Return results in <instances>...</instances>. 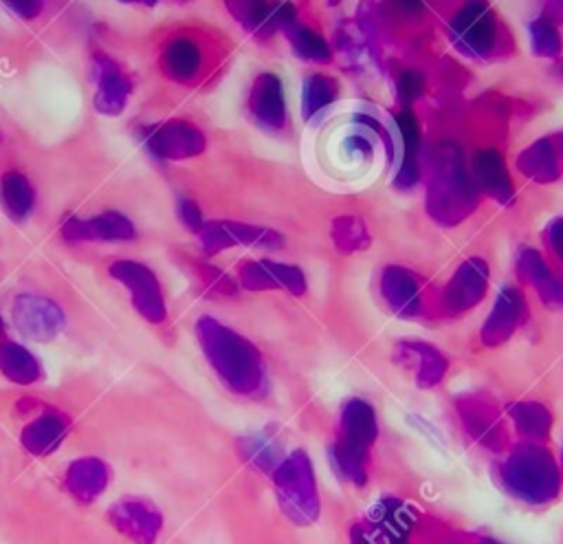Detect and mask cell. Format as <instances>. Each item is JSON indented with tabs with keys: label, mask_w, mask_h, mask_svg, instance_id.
I'll return each instance as SVG.
<instances>
[{
	"label": "cell",
	"mask_w": 563,
	"mask_h": 544,
	"mask_svg": "<svg viewBox=\"0 0 563 544\" xmlns=\"http://www.w3.org/2000/svg\"><path fill=\"white\" fill-rule=\"evenodd\" d=\"M194 333L202 355L229 392L240 396H260L266 390L262 352L244 335L211 315H200Z\"/></svg>",
	"instance_id": "obj_1"
},
{
	"label": "cell",
	"mask_w": 563,
	"mask_h": 544,
	"mask_svg": "<svg viewBox=\"0 0 563 544\" xmlns=\"http://www.w3.org/2000/svg\"><path fill=\"white\" fill-rule=\"evenodd\" d=\"M273 487L282 513L297 526H308L319 518V491L312 460L303 449L290 451L273 471Z\"/></svg>",
	"instance_id": "obj_2"
},
{
	"label": "cell",
	"mask_w": 563,
	"mask_h": 544,
	"mask_svg": "<svg viewBox=\"0 0 563 544\" xmlns=\"http://www.w3.org/2000/svg\"><path fill=\"white\" fill-rule=\"evenodd\" d=\"M108 273L121 282L130 295L134 311L150 324H161L167 317L165 295L158 278L150 266L136 260H114Z\"/></svg>",
	"instance_id": "obj_3"
},
{
	"label": "cell",
	"mask_w": 563,
	"mask_h": 544,
	"mask_svg": "<svg viewBox=\"0 0 563 544\" xmlns=\"http://www.w3.org/2000/svg\"><path fill=\"white\" fill-rule=\"evenodd\" d=\"M145 150L158 161H185L198 156L207 148L205 132L187 119H167L147 126L141 134Z\"/></svg>",
	"instance_id": "obj_4"
},
{
	"label": "cell",
	"mask_w": 563,
	"mask_h": 544,
	"mask_svg": "<svg viewBox=\"0 0 563 544\" xmlns=\"http://www.w3.org/2000/svg\"><path fill=\"white\" fill-rule=\"evenodd\" d=\"M506 476H508V487L517 496L530 502L550 500L559 487V478L550 456L532 447L515 454L508 460Z\"/></svg>",
	"instance_id": "obj_5"
},
{
	"label": "cell",
	"mask_w": 563,
	"mask_h": 544,
	"mask_svg": "<svg viewBox=\"0 0 563 544\" xmlns=\"http://www.w3.org/2000/svg\"><path fill=\"white\" fill-rule=\"evenodd\" d=\"M11 319L18 333L31 341H53L66 324L64 311L51 297L20 293L11 306Z\"/></svg>",
	"instance_id": "obj_6"
},
{
	"label": "cell",
	"mask_w": 563,
	"mask_h": 544,
	"mask_svg": "<svg viewBox=\"0 0 563 544\" xmlns=\"http://www.w3.org/2000/svg\"><path fill=\"white\" fill-rule=\"evenodd\" d=\"M108 522L134 544H154L163 529V513L154 502L128 496L108 507Z\"/></svg>",
	"instance_id": "obj_7"
},
{
	"label": "cell",
	"mask_w": 563,
	"mask_h": 544,
	"mask_svg": "<svg viewBox=\"0 0 563 544\" xmlns=\"http://www.w3.org/2000/svg\"><path fill=\"white\" fill-rule=\"evenodd\" d=\"M95 95L92 106L99 115L117 117L125 110L128 97L132 93V81L125 70L106 53H95Z\"/></svg>",
	"instance_id": "obj_8"
},
{
	"label": "cell",
	"mask_w": 563,
	"mask_h": 544,
	"mask_svg": "<svg viewBox=\"0 0 563 544\" xmlns=\"http://www.w3.org/2000/svg\"><path fill=\"white\" fill-rule=\"evenodd\" d=\"M62 236L70 242H125L136 236V229L121 211H103L90 218H66Z\"/></svg>",
	"instance_id": "obj_9"
},
{
	"label": "cell",
	"mask_w": 563,
	"mask_h": 544,
	"mask_svg": "<svg viewBox=\"0 0 563 544\" xmlns=\"http://www.w3.org/2000/svg\"><path fill=\"white\" fill-rule=\"evenodd\" d=\"M249 112L251 119L268 132H279L286 126L284 86L275 73H260L253 79L249 93Z\"/></svg>",
	"instance_id": "obj_10"
},
{
	"label": "cell",
	"mask_w": 563,
	"mask_h": 544,
	"mask_svg": "<svg viewBox=\"0 0 563 544\" xmlns=\"http://www.w3.org/2000/svg\"><path fill=\"white\" fill-rule=\"evenodd\" d=\"M229 13L255 37H268L277 29H288L295 24V7L286 2H227Z\"/></svg>",
	"instance_id": "obj_11"
},
{
	"label": "cell",
	"mask_w": 563,
	"mask_h": 544,
	"mask_svg": "<svg viewBox=\"0 0 563 544\" xmlns=\"http://www.w3.org/2000/svg\"><path fill=\"white\" fill-rule=\"evenodd\" d=\"M108 482L110 469L97 456H84L73 460L64 474V489L79 504L95 502L106 491Z\"/></svg>",
	"instance_id": "obj_12"
},
{
	"label": "cell",
	"mask_w": 563,
	"mask_h": 544,
	"mask_svg": "<svg viewBox=\"0 0 563 544\" xmlns=\"http://www.w3.org/2000/svg\"><path fill=\"white\" fill-rule=\"evenodd\" d=\"M70 429V418L59 410H42L31 423L20 432L22 447L33 456L53 454Z\"/></svg>",
	"instance_id": "obj_13"
},
{
	"label": "cell",
	"mask_w": 563,
	"mask_h": 544,
	"mask_svg": "<svg viewBox=\"0 0 563 544\" xmlns=\"http://www.w3.org/2000/svg\"><path fill=\"white\" fill-rule=\"evenodd\" d=\"M202 66H205V57L196 40L187 35H176L165 42L161 51V68L167 77L189 84L200 77Z\"/></svg>",
	"instance_id": "obj_14"
},
{
	"label": "cell",
	"mask_w": 563,
	"mask_h": 544,
	"mask_svg": "<svg viewBox=\"0 0 563 544\" xmlns=\"http://www.w3.org/2000/svg\"><path fill=\"white\" fill-rule=\"evenodd\" d=\"M376 416L369 403L361 399H350L341 410V436L339 440L354 445L358 449H365L376 438Z\"/></svg>",
	"instance_id": "obj_15"
},
{
	"label": "cell",
	"mask_w": 563,
	"mask_h": 544,
	"mask_svg": "<svg viewBox=\"0 0 563 544\" xmlns=\"http://www.w3.org/2000/svg\"><path fill=\"white\" fill-rule=\"evenodd\" d=\"M0 372L18 385H31L42 377V366L26 346L7 339L0 341Z\"/></svg>",
	"instance_id": "obj_16"
},
{
	"label": "cell",
	"mask_w": 563,
	"mask_h": 544,
	"mask_svg": "<svg viewBox=\"0 0 563 544\" xmlns=\"http://www.w3.org/2000/svg\"><path fill=\"white\" fill-rule=\"evenodd\" d=\"M35 205V189L20 172H7L0 178V207L11 220H24Z\"/></svg>",
	"instance_id": "obj_17"
},
{
	"label": "cell",
	"mask_w": 563,
	"mask_h": 544,
	"mask_svg": "<svg viewBox=\"0 0 563 544\" xmlns=\"http://www.w3.org/2000/svg\"><path fill=\"white\" fill-rule=\"evenodd\" d=\"M288 44L295 51V55L303 62H314V64H328L332 59V51L328 42L312 29L295 22L286 31Z\"/></svg>",
	"instance_id": "obj_18"
},
{
	"label": "cell",
	"mask_w": 563,
	"mask_h": 544,
	"mask_svg": "<svg viewBox=\"0 0 563 544\" xmlns=\"http://www.w3.org/2000/svg\"><path fill=\"white\" fill-rule=\"evenodd\" d=\"M238 447H240V454L244 456V460L260 471L273 474L279 467V463L284 460L279 445L271 434L244 436L238 440Z\"/></svg>",
	"instance_id": "obj_19"
},
{
	"label": "cell",
	"mask_w": 563,
	"mask_h": 544,
	"mask_svg": "<svg viewBox=\"0 0 563 544\" xmlns=\"http://www.w3.org/2000/svg\"><path fill=\"white\" fill-rule=\"evenodd\" d=\"M336 90H339V86L332 77L321 75V73L308 75L301 84V115H303V119H312L323 108H328L334 101Z\"/></svg>",
	"instance_id": "obj_20"
},
{
	"label": "cell",
	"mask_w": 563,
	"mask_h": 544,
	"mask_svg": "<svg viewBox=\"0 0 563 544\" xmlns=\"http://www.w3.org/2000/svg\"><path fill=\"white\" fill-rule=\"evenodd\" d=\"M365 458L367 451L358 449L354 445H347L343 440H336L330 447V460H332V469L347 482H354L358 487L365 485Z\"/></svg>",
	"instance_id": "obj_21"
},
{
	"label": "cell",
	"mask_w": 563,
	"mask_h": 544,
	"mask_svg": "<svg viewBox=\"0 0 563 544\" xmlns=\"http://www.w3.org/2000/svg\"><path fill=\"white\" fill-rule=\"evenodd\" d=\"M233 242L238 244H246V247H255V249H282L284 247V238L279 231L268 229V227H260V225H246V222H235V220H227Z\"/></svg>",
	"instance_id": "obj_22"
},
{
	"label": "cell",
	"mask_w": 563,
	"mask_h": 544,
	"mask_svg": "<svg viewBox=\"0 0 563 544\" xmlns=\"http://www.w3.org/2000/svg\"><path fill=\"white\" fill-rule=\"evenodd\" d=\"M332 242L341 253H352L367 247L369 236L365 225L354 216H339L332 222Z\"/></svg>",
	"instance_id": "obj_23"
},
{
	"label": "cell",
	"mask_w": 563,
	"mask_h": 544,
	"mask_svg": "<svg viewBox=\"0 0 563 544\" xmlns=\"http://www.w3.org/2000/svg\"><path fill=\"white\" fill-rule=\"evenodd\" d=\"M372 522L378 526L380 533L389 535L391 540H402V535L411 524L402 504L394 500H383L380 504H376V509L372 511Z\"/></svg>",
	"instance_id": "obj_24"
},
{
	"label": "cell",
	"mask_w": 563,
	"mask_h": 544,
	"mask_svg": "<svg viewBox=\"0 0 563 544\" xmlns=\"http://www.w3.org/2000/svg\"><path fill=\"white\" fill-rule=\"evenodd\" d=\"M383 293L391 308L405 313L413 302V284L409 282V273L398 266H389L383 273Z\"/></svg>",
	"instance_id": "obj_25"
},
{
	"label": "cell",
	"mask_w": 563,
	"mask_h": 544,
	"mask_svg": "<svg viewBox=\"0 0 563 544\" xmlns=\"http://www.w3.org/2000/svg\"><path fill=\"white\" fill-rule=\"evenodd\" d=\"M196 236L205 255H216L235 247L227 220H205Z\"/></svg>",
	"instance_id": "obj_26"
},
{
	"label": "cell",
	"mask_w": 563,
	"mask_h": 544,
	"mask_svg": "<svg viewBox=\"0 0 563 544\" xmlns=\"http://www.w3.org/2000/svg\"><path fill=\"white\" fill-rule=\"evenodd\" d=\"M238 284L246 291H271V289H279L277 282L273 280L268 266H266V258L262 260H244L238 266Z\"/></svg>",
	"instance_id": "obj_27"
},
{
	"label": "cell",
	"mask_w": 563,
	"mask_h": 544,
	"mask_svg": "<svg viewBox=\"0 0 563 544\" xmlns=\"http://www.w3.org/2000/svg\"><path fill=\"white\" fill-rule=\"evenodd\" d=\"M266 266L273 275V280L277 282L279 289L288 291L290 295H303L306 293V275L301 273L299 266L295 264H284L277 260H268L266 258Z\"/></svg>",
	"instance_id": "obj_28"
},
{
	"label": "cell",
	"mask_w": 563,
	"mask_h": 544,
	"mask_svg": "<svg viewBox=\"0 0 563 544\" xmlns=\"http://www.w3.org/2000/svg\"><path fill=\"white\" fill-rule=\"evenodd\" d=\"M196 271H198L207 291H213V293H220V295H235L238 293V284L227 273H222L220 269L207 266V264H196Z\"/></svg>",
	"instance_id": "obj_29"
},
{
	"label": "cell",
	"mask_w": 563,
	"mask_h": 544,
	"mask_svg": "<svg viewBox=\"0 0 563 544\" xmlns=\"http://www.w3.org/2000/svg\"><path fill=\"white\" fill-rule=\"evenodd\" d=\"M176 216L180 220V225L194 233L200 231V227L205 225V218H202V211L198 207V203L194 198H185L180 196L176 200Z\"/></svg>",
	"instance_id": "obj_30"
},
{
	"label": "cell",
	"mask_w": 563,
	"mask_h": 544,
	"mask_svg": "<svg viewBox=\"0 0 563 544\" xmlns=\"http://www.w3.org/2000/svg\"><path fill=\"white\" fill-rule=\"evenodd\" d=\"M4 4H7L9 11H13L22 20H31L44 9L42 2H26V0H11V2H4Z\"/></svg>",
	"instance_id": "obj_31"
},
{
	"label": "cell",
	"mask_w": 563,
	"mask_h": 544,
	"mask_svg": "<svg viewBox=\"0 0 563 544\" xmlns=\"http://www.w3.org/2000/svg\"><path fill=\"white\" fill-rule=\"evenodd\" d=\"M350 544H372V540L367 537V533L361 529V526H354L352 533H350Z\"/></svg>",
	"instance_id": "obj_32"
},
{
	"label": "cell",
	"mask_w": 563,
	"mask_h": 544,
	"mask_svg": "<svg viewBox=\"0 0 563 544\" xmlns=\"http://www.w3.org/2000/svg\"><path fill=\"white\" fill-rule=\"evenodd\" d=\"M0 330H2V317H0Z\"/></svg>",
	"instance_id": "obj_33"
},
{
	"label": "cell",
	"mask_w": 563,
	"mask_h": 544,
	"mask_svg": "<svg viewBox=\"0 0 563 544\" xmlns=\"http://www.w3.org/2000/svg\"><path fill=\"white\" fill-rule=\"evenodd\" d=\"M398 544H402V542H398Z\"/></svg>",
	"instance_id": "obj_34"
}]
</instances>
